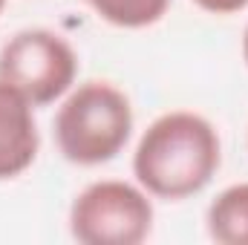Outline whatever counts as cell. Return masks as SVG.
Masks as SVG:
<instances>
[{
    "instance_id": "cell-1",
    "label": "cell",
    "mask_w": 248,
    "mask_h": 245,
    "mask_svg": "<svg viewBox=\"0 0 248 245\" xmlns=\"http://www.w3.org/2000/svg\"><path fill=\"white\" fill-rule=\"evenodd\" d=\"M222 147L214 124L176 110L150 124L133 153L139 184L159 199H187L205 190L219 170Z\"/></svg>"
},
{
    "instance_id": "cell-2",
    "label": "cell",
    "mask_w": 248,
    "mask_h": 245,
    "mask_svg": "<svg viewBox=\"0 0 248 245\" xmlns=\"http://www.w3.org/2000/svg\"><path fill=\"white\" fill-rule=\"evenodd\" d=\"M133 130V107L119 87L87 81L69 92L55 116V141L66 162L95 168L113 162Z\"/></svg>"
},
{
    "instance_id": "cell-3",
    "label": "cell",
    "mask_w": 248,
    "mask_h": 245,
    "mask_svg": "<svg viewBox=\"0 0 248 245\" xmlns=\"http://www.w3.org/2000/svg\"><path fill=\"white\" fill-rule=\"evenodd\" d=\"M150 228L147 193L119 179L87 184L69 208V234L84 245H139Z\"/></svg>"
},
{
    "instance_id": "cell-4",
    "label": "cell",
    "mask_w": 248,
    "mask_h": 245,
    "mask_svg": "<svg viewBox=\"0 0 248 245\" xmlns=\"http://www.w3.org/2000/svg\"><path fill=\"white\" fill-rule=\"evenodd\" d=\"M78 55L49 29H23L0 49V81L23 92L35 107L52 104L75 84Z\"/></svg>"
},
{
    "instance_id": "cell-5",
    "label": "cell",
    "mask_w": 248,
    "mask_h": 245,
    "mask_svg": "<svg viewBox=\"0 0 248 245\" xmlns=\"http://www.w3.org/2000/svg\"><path fill=\"white\" fill-rule=\"evenodd\" d=\"M32 101L0 81V179H15L32 168L41 138Z\"/></svg>"
},
{
    "instance_id": "cell-6",
    "label": "cell",
    "mask_w": 248,
    "mask_h": 245,
    "mask_svg": "<svg viewBox=\"0 0 248 245\" xmlns=\"http://www.w3.org/2000/svg\"><path fill=\"white\" fill-rule=\"evenodd\" d=\"M208 234L222 245H248V182L225 187L208 208Z\"/></svg>"
},
{
    "instance_id": "cell-7",
    "label": "cell",
    "mask_w": 248,
    "mask_h": 245,
    "mask_svg": "<svg viewBox=\"0 0 248 245\" xmlns=\"http://www.w3.org/2000/svg\"><path fill=\"white\" fill-rule=\"evenodd\" d=\"M93 12L119 26V29H144L165 17L170 0H87Z\"/></svg>"
},
{
    "instance_id": "cell-8",
    "label": "cell",
    "mask_w": 248,
    "mask_h": 245,
    "mask_svg": "<svg viewBox=\"0 0 248 245\" xmlns=\"http://www.w3.org/2000/svg\"><path fill=\"white\" fill-rule=\"evenodd\" d=\"M193 3L211 15H234V12H243L248 6V0H193Z\"/></svg>"
},
{
    "instance_id": "cell-9",
    "label": "cell",
    "mask_w": 248,
    "mask_h": 245,
    "mask_svg": "<svg viewBox=\"0 0 248 245\" xmlns=\"http://www.w3.org/2000/svg\"><path fill=\"white\" fill-rule=\"evenodd\" d=\"M243 58L248 63V26H246V35H243Z\"/></svg>"
},
{
    "instance_id": "cell-10",
    "label": "cell",
    "mask_w": 248,
    "mask_h": 245,
    "mask_svg": "<svg viewBox=\"0 0 248 245\" xmlns=\"http://www.w3.org/2000/svg\"><path fill=\"white\" fill-rule=\"evenodd\" d=\"M3 6H6V0H0V12H3Z\"/></svg>"
}]
</instances>
